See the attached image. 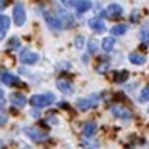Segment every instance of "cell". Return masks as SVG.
I'll return each instance as SVG.
<instances>
[{"instance_id":"obj_21","label":"cell","mask_w":149,"mask_h":149,"mask_svg":"<svg viewBox=\"0 0 149 149\" xmlns=\"http://www.w3.org/2000/svg\"><path fill=\"white\" fill-rule=\"evenodd\" d=\"M140 37H141L143 44L149 45V28H143L141 33H140Z\"/></svg>"},{"instance_id":"obj_1","label":"cell","mask_w":149,"mask_h":149,"mask_svg":"<svg viewBox=\"0 0 149 149\" xmlns=\"http://www.w3.org/2000/svg\"><path fill=\"white\" fill-rule=\"evenodd\" d=\"M54 101V95L53 93H39V95H33L30 100V104L33 107H47Z\"/></svg>"},{"instance_id":"obj_3","label":"cell","mask_w":149,"mask_h":149,"mask_svg":"<svg viewBox=\"0 0 149 149\" xmlns=\"http://www.w3.org/2000/svg\"><path fill=\"white\" fill-rule=\"evenodd\" d=\"M13 20H14V23H16L17 26H22L23 23H25V20H26L25 6H23L20 2H17L16 5H14V8H13Z\"/></svg>"},{"instance_id":"obj_27","label":"cell","mask_w":149,"mask_h":149,"mask_svg":"<svg viewBox=\"0 0 149 149\" xmlns=\"http://www.w3.org/2000/svg\"><path fill=\"white\" fill-rule=\"evenodd\" d=\"M107 68H109V62H104V64L101 65V67H98L96 70H98V73H104Z\"/></svg>"},{"instance_id":"obj_16","label":"cell","mask_w":149,"mask_h":149,"mask_svg":"<svg viewBox=\"0 0 149 149\" xmlns=\"http://www.w3.org/2000/svg\"><path fill=\"white\" fill-rule=\"evenodd\" d=\"M129 61L135 65H143L146 62V56L144 54H140V53H130L129 54Z\"/></svg>"},{"instance_id":"obj_23","label":"cell","mask_w":149,"mask_h":149,"mask_svg":"<svg viewBox=\"0 0 149 149\" xmlns=\"http://www.w3.org/2000/svg\"><path fill=\"white\" fill-rule=\"evenodd\" d=\"M84 36H76L74 37V47H76L78 50H82V47H84Z\"/></svg>"},{"instance_id":"obj_32","label":"cell","mask_w":149,"mask_h":149,"mask_svg":"<svg viewBox=\"0 0 149 149\" xmlns=\"http://www.w3.org/2000/svg\"><path fill=\"white\" fill-rule=\"evenodd\" d=\"M2 148H3V141L0 140V149H2Z\"/></svg>"},{"instance_id":"obj_26","label":"cell","mask_w":149,"mask_h":149,"mask_svg":"<svg viewBox=\"0 0 149 149\" xmlns=\"http://www.w3.org/2000/svg\"><path fill=\"white\" fill-rule=\"evenodd\" d=\"M126 79H127V72H121V73H118V76H115L116 82H123Z\"/></svg>"},{"instance_id":"obj_18","label":"cell","mask_w":149,"mask_h":149,"mask_svg":"<svg viewBox=\"0 0 149 149\" xmlns=\"http://www.w3.org/2000/svg\"><path fill=\"white\" fill-rule=\"evenodd\" d=\"M126 31H127V25L121 23V25H115V26H112L110 34H112V36H120V34H124Z\"/></svg>"},{"instance_id":"obj_15","label":"cell","mask_w":149,"mask_h":149,"mask_svg":"<svg viewBox=\"0 0 149 149\" xmlns=\"http://www.w3.org/2000/svg\"><path fill=\"white\" fill-rule=\"evenodd\" d=\"M0 81H2L3 84H8V86H16V84H19V78L13 73L5 72V73L0 74Z\"/></svg>"},{"instance_id":"obj_17","label":"cell","mask_w":149,"mask_h":149,"mask_svg":"<svg viewBox=\"0 0 149 149\" xmlns=\"http://www.w3.org/2000/svg\"><path fill=\"white\" fill-rule=\"evenodd\" d=\"M113 45H115V39L113 37H104V39H102V42H101V47H102V50L104 51H107V53H109V51H112V48H113Z\"/></svg>"},{"instance_id":"obj_30","label":"cell","mask_w":149,"mask_h":149,"mask_svg":"<svg viewBox=\"0 0 149 149\" xmlns=\"http://www.w3.org/2000/svg\"><path fill=\"white\" fill-rule=\"evenodd\" d=\"M5 5H6V3H5V0H0V9H3Z\"/></svg>"},{"instance_id":"obj_29","label":"cell","mask_w":149,"mask_h":149,"mask_svg":"<svg viewBox=\"0 0 149 149\" xmlns=\"http://www.w3.org/2000/svg\"><path fill=\"white\" fill-rule=\"evenodd\" d=\"M3 102H5V93H3L2 88H0V106H3Z\"/></svg>"},{"instance_id":"obj_14","label":"cell","mask_w":149,"mask_h":149,"mask_svg":"<svg viewBox=\"0 0 149 149\" xmlns=\"http://www.w3.org/2000/svg\"><path fill=\"white\" fill-rule=\"evenodd\" d=\"M59 20H61V25H62L64 28H70L73 26V17L70 16V14L67 11H59Z\"/></svg>"},{"instance_id":"obj_25","label":"cell","mask_w":149,"mask_h":149,"mask_svg":"<svg viewBox=\"0 0 149 149\" xmlns=\"http://www.w3.org/2000/svg\"><path fill=\"white\" fill-rule=\"evenodd\" d=\"M8 121V113L3 109H0V126H3Z\"/></svg>"},{"instance_id":"obj_2","label":"cell","mask_w":149,"mask_h":149,"mask_svg":"<svg viewBox=\"0 0 149 149\" xmlns=\"http://www.w3.org/2000/svg\"><path fill=\"white\" fill-rule=\"evenodd\" d=\"M100 101H101V95H100V93H93V95H90V96L79 100L76 102V106H78L79 110H87V109H92V107L98 106V104H100Z\"/></svg>"},{"instance_id":"obj_33","label":"cell","mask_w":149,"mask_h":149,"mask_svg":"<svg viewBox=\"0 0 149 149\" xmlns=\"http://www.w3.org/2000/svg\"><path fill=\"white\" fill-rule=\"evenodd\" d=\"M148 112H149V109H148Z\"/></svg>"},{"instance_id":"obj_6","label":"cell","mask_w":149,"mask_h":149,"mask_svg":"<svg viewBox=\"0 0 149 149\" xmlns=\"http://www.w3.org/2000/svg\"><path fill=\"white\" fill-rule=\"evenodd\" d=\"M110 112H112V115H115L116 118H120V120H130V118H132L130 110L127 109V107L121 106V104L110 106Z\"/></svg>"},{"instance_id":"obj_11","label":"cell","mask_w":149,"mask_h":149,"mask_svg":"<svg viewBox=\"0 0 149 149\" xmlns=\"http://www.w3.org/2000/svg\"><path fill=\"white\" fill-rule=\"evenodd\" d=\"M56 86H58V88L64 93V95H72L73 93V84L70 81H67V79H58Z\"/></svg>"},{"instance_id":"obj_8","label":"cell","mask_w":149,"mask_h":149,"mask_svg":"<svg viewBox=\"0 0 149 149\" xmlns=\"http://www.w3.org/2000/svg\"><path fill=\"white\" fill-rule=\"evenodd\" d=\"M104 13H106V16L110 17V19H118V17L123 16V8H121L118 3H110Z\"/></svg>"},{"instance_id":"obj_4","label":"cell","mask_w":149,"mask_h":149,"mask_svg":"<svg viewBox=\"0 0 149 149\" xmlns=\"http://www.w3.org/2000/svg\"><path fill=\"white\" fill-rule=\"evenodd\" d=\"M23 132H25L26 137H30L33 141H37V143H42L45 140H48V134L40 130V129H37V127H25Z\"/></svg>"},{"instance_id":"obj_10","label":"cell","mask_w":149,"mask_h":149,"mask_svg":"<svg viewBox=\"0 0 149 149\" xmlns=\"http://www.w3.org/2000/svg\"><path fill=\"white\" fill-rule=\"evenodd\" d=\"M9 100H11V104L16 106V107H23V106L26 104V98H25V95H23V93H20V92L11 93V95H9Z\"/></svg>"},{"instance_id":"obj_7","label":"cell","mask_w":149,"mask_h":149,"mask_svg":"<svg viewBox=\"0 0 149 149\" xmlns=\"http://www.w3.org/2000/svg\"><path fill=\"white\" fill-rule=\"evenodd\" d=\"M39 54L34 53V51H30V50H22L20 53V62L22 64H26V65H33L39 61Z\"/></svg>"},{"instance_id":"obj_24","label":"cell","mask_w":149,"mask_h":149,"mask_svg":"<svg viewBox=\"0 0 149 149\" xmlns=\"http://www.w3.org/2000/svg\"><path fill=\"white\" fill-rule=\"evenodd\" d=\"M96 50H98L96 40L95 39H90V40H88V51H90V53H95Z\"/></svg>"},{"instance_id":"obj_12","label":"cell","mask_w":149,"mask_h":149,"mask_svg":"<svg viewBox=\"0 0 149 149\" xmlns=\"http://www.w3.org/2000/svg\"><path fill=\"white\" fill-rule=\"evenodd\" d=\"M96 129H98V126H96L95 121H87V123L84 124V129H82L84 137H86V138H92L93 135L96 134Z\"/></svg>"},{"instance_id":"obj_31","label":"cell","mask_w":149,"mask_h":149,"mask_svg":"<svg viewBox=\"0 0 149 149\" xmlns=\"http://www.w3.org/2000/svg\"><path fill=\"white\" fill-rule=\"evenodd\" d=\"M3 36H5V31H2V30H0V39H2Z\"/></svg>"},{"instance_id":"obj_5","label":"cell","mask_w":149,"mask_h":149,"mask_svg":"<svg viewBox=\"0 0 149 149\" xmlns=\"http://www.w3.org/2000/svg\"><path fill=\"white\" fill-rule=\"evenodd\" d=\"M42 14H44V19L47 20V23H48V26L51 28V30L54 31H59L62 30V25H61V20L58 17L54 16L51 11H48V9H42Z\"/></svg>"},{"instance_id":"obj_20","label":"cell","mask_w":149,"mask_h":149,"mask_svg":"<svg viewBox=\"0 0 149 149\" xmlns=\"http://www.w3.org/2000/svg\"><path fill=\"white\" fill-rule=\"evenodd\" d=\"M138 101L140 102H148L149 101V87H144L141 93H140V96H138Z\"/></svg>"},{"instance_id":"obj_9","label":"cell","mask_w":149,"mask_h":149,"mask_svg":"<svg viewBox=\"0 0 149 149\" xmlns=\"http://www.w3.org/2000/svg\"><path fill=\"white\" fill-rule=\"evenodd\" d=\"M88 26H90V30L96 31V33H102V31H106L104 20H102V19H101L100 16H96V17H92L90 20H88Z\"/></svg>"},{"instance_id":"obj_19","label":"cell","mask_w":149,"mask_h":149,"mask_svg":"<svg viewBox=\"0 0 149 149\" xmlns=\"http://www.w3.org/2000/svg\"><path fill=\"white\" fill-rule=\"evenodd\" d=\"M9 25H11V19L8 16H0V30L2 31H6Z\"/></svg>"},{"instance_id":"obj_13","label":"cell","mask_w":149,"mask_h":149,"mask_svg":"<svg viewBox=\"0 0 149 149\" xmlns=\"http://www.w3.org/2000/svg\"><path fill=\"white\" fill-rule=\"evenodd\" d=\"M73 6H74V11H76L78 14H82V13H86V11L90 9L92 3L88 2V0H76Z\"/></svg>"},{"instance_id":"obj_28","label":"cell","mask_w":149,"mask_h":149,"mask_svg":"<svg viewBox=\"0 0 149 149\" xmlns=\"http://www.w3.org/2000/svg\"><path fill=\"white\" fill-rule=\"evenodd\" d=\"M61 2H62V5H64V6H67V8H70V6H73V2H72V0H61Z\"/></svg>"},{"instance_id":"obj_22","label":"cell","mask_w":149,"mask_h":149,"mask_svg":"<svg viewBox=\"0 0 149 149\" xmlns=\"http://www.w3.org/2000/svg\"><path fill=\"white\" fill-rule=\"evenodd\" d=\"M19 47H20V40H19V37H13V39H11V40L8 42V48L17 50Z\"/></svg>"}]
</instances>
